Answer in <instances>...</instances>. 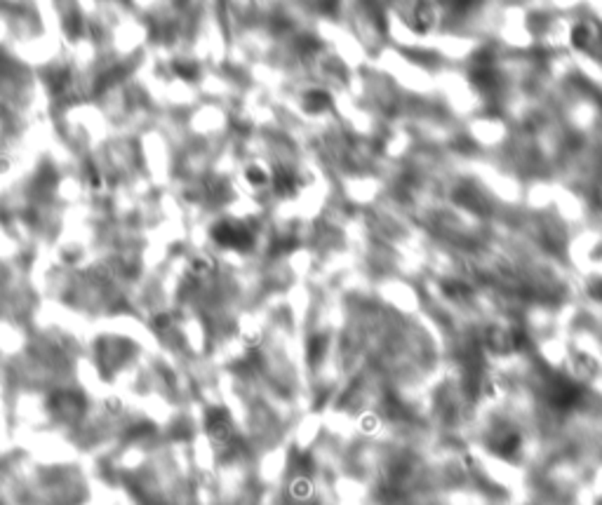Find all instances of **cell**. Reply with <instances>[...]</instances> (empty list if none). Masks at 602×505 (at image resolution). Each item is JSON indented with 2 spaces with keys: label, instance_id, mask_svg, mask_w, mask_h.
<instances>
[{
  "label": "cell",
  "instance_id": "2",
  "mask_svg": "<svg viewBox=\"0 0 602 505\" xmlns=\"http://www.w3.org/2000/svg\"><path fill=\"white\" fill-rule=\"evenodd\" d=\"M581 399V388L577 383L567 381V378H560V381L553 383L551 388V404L555 409H572L577 406Z\"/></svg>",
  "mask_w": 602,
  "mask_h": 505
},
{
  "label": "cell",
  "instance_id": "7",
  "mask_svg": "<svg viewBox=\"0 0 602 505\" xmlns=\"http://www.w3.org/2000/svg\"><path fill=\"white\" fill-rule=\"evenodd\" d=\"M588 29L586 26H577V29L572 31V45L574 48H586V43H588Z\"/></svg>",
  "mask_w": 602,
  "mask_h": 505
},
{
  "label": "cell",
  "instance_id": "4",
  "mask_svg": "<svg viewBox=\"0 0 602 505\" xmlns=\"http://www.w3.org/2000/svg\"><path fill=\"white\" fill-rule=\"evenodd\" d=\"M327 106H330V94L323 90H313L306 94V108L313 111V113H318V111H325Z\"/></svg>",
  "mask_w": 602,
  "mask_h": 505
},
{
  "label": "cell",
  "instance_id": "8",
  "mask_svg": "<svg viewBox=\"0 0 602 505\" xmlns=\"http://www.w3.org/2000/svg\"><path fill=\"white\" fill-rule=\"evenodd\" d=\"M496 80H494V76H492V71H487V69H480L475 73V85H480V87H492Z\"/></svg>",
  "mask_w": 602,
  "mask_h": 505
},
{
  "label": "cell",
  "instance_id": "5",
  "mask_svg": "<svg viewBox=\"0 0 602 505\" xmlns=\"http://www.w3.org/2000/svg\"><path fill=\"white\" fill-rule=\"evenodd\" d=\"M273 186L280 195H292L294 188H297V181H294V174L292 172H278L273 176Z\"/></svg>",
  "mask_w": 602,
  "mask_h": 505
},
{
  "label": "cell",
  "instance_id": "3",
  "mask_svg": "<svg viewBox=\"0 0 602 505\" xmlns=\"http://www.w3.org/2000/svg\"><path fill=\"white\" fill-rule=\"evenodd\" d=\"M496 454H501L503 458H510L515 454V451L520 449V435L513 430L503 432V435H499V439H496Z\"/></svg>",
  "mask_w": 602,
  "mask_h": 505
},
{
  "label": "cell",
  "instance_id": "6",
  "mask_svg": "<svg viewBox=\"0 0 602 505\" xmlns=\"http://www.w3.org/2000/svg\"><path fill=\"white\" fill-rule=\"evenodd\" d=\"M247 181H250L252 186H264L268 181V174L261 167H250L247 169Z\"/></svg>",
  "mask_w": 602,
  "mask_h": 505
},
{
  "label": "cell",
  "instance_id": "1",
  "mask_svg": "<svg viewBox=\"0 0 602 505\" xmlns=\"http://www.w3.org/2000/svg\"><path fill=\"white\" fill-rule=\"evenodd\" d=\"M214 242H219L221 247L226 249H238V252H245L252 245V233L247 231L245 226L233 224V221H221V224L214 226L212 231Z\"/></svg>",
  "mask_w": 602,
  "mask_h": 505
}]
</instances>
